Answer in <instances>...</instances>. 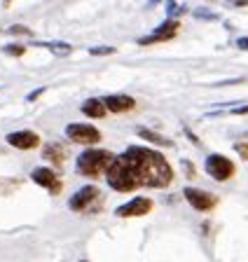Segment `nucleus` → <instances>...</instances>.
<instances>
[{
	"label": "nucleus",
	"mask_w": 248,
	"mask_h": 262,
	"mask_svg": "<svg viewBox=\"0 0 248 262\" xmlns=\"http://www.w3.org/2000/svg\"><path fill=\"white\" fill-rule=\"evenodd\" d=\"M108 185L115 192H133L136 187H166L173 180V169L164 155L141 145L127 147L105 171Z\"/></svg>",
	"instance_id": "1"
},
{
	"label": "nucleus",
	"mask_w": 248,
	"mask_h": 262,
	"mask_svg": "<svg viewBox=\"0 0 248 262\" xmlns=\"http://www.w3.org/2000/svg\"><path fill=\"white\" fill-rule=\"evenodd\" d=\"M112 159H115V155H112L110 150H103V147H87L84 152L77 155L75 169L80 176L94 180V178H99L101 173L108 171Z\"/></svg>",
	"instance_id": "2"
},
{
	"label": "nucleus",
	"mask_w": 248,
	"mask_h": 262,
	"mask_svg": "<svg viewBox=\"0 0 248 262\" xmlns=\"http://www.w3.org/2000/svg\"><path fill=\"white\" fill-rule=\"evenodd\" d=\"M204 169H206V173L213 180H218V183H225V180H230L232 176H234V164H232V159L225 157V155H209L204 162Z\"/></svg>",
	"instance_id": "3"
},
{
	"label": "nucleus",
	"mask_w": 248,
	"mask_h": 262,
	"mask_svg": "<svg viewBox=\"0 0 248 262\" xmlns=\"http://www.w3.org/2000/svg\"><path fill=\"white\" fill-rule=\"evenodd\" d=\"M101 202V192L96 185H84L71 196V202H68V208L75 213H84V211H92L94 204Z\"/></svg>",
	"instance_id": "4"
},
{
	"label": "nucleus",
	"mask_w": 248,
	"mask_h": 262,
	"mask_svg": "<svg viewBox=\"0 0 248 262\" xmlns=\"http://www.w3.org/2000/svg\"><path fill=\"white\" fill-rule=\"evenodd\" d=\"M66 136L73 143H80V145H96L101 141V131L92 124H80V122H71L66 126Z\"/></svg>",
	"instance_id": "5"
},
{
	"label": "nucleus",
	"mask_w": 248,
	"mask_h": 262,
	"mask_svg": "<svg viewBox=\"0 0 248 262\" xmlns=\"http://www.w3.org/2000/svg\"><path fill=\"white\" fill-rule=\"evenodd\" d=\"M178 31H181V21H178V19H166V21L160 24V26L154 28L152 33H148V35H143V38H138V45H141V47H145V45L166 42V40L176 38Z\"/></svg>",
	"instance_id": "6"
},
{
	"label": "nucleus",
	"mask_w": 248,
	"mask_h": 262,
	"mask_svg": "<svg viewBox=\"0 0 248 262\" xmlns=\"http://www.w3.org/2000/svg\"><path fill=\"white\" fill-rule=\"evenodd\" d=\"M183 194H185L188 204L194 208V211H201V213L215 208V204H218V196L211 194V192H206V190H199V187H185Z\"/></svg>",
	"instance_id": "7"
},
{
	"label": "nucleus",
	"mask_w": 248,
	"mask_h": 262,
	"mask_svg": "<svg viewBox=\"0 0 248 262\" xmlns=\"http://www.w3.org/2000/svg\"><path fill=\"white\" fill-rule=\"evenodd\" d=\"M150 211H152V199H148V196H136L131 202L117 206L115 215L117 218H141V215H148Z\"/></svg>",
	"instance_id": "8"
},
{
	"label": "nucleus",
	"mask_w": 248,
	"mask_h": 262,
	"mask_svg": "<svg viewBox=\"0 0 248 262\" xmlns=\"http://www.w3.org/2000/svg\"><path fill=\"white\" fill-rule=\"evenodd\" d=\"M7 145L17 147V150H33V147L40 145V136L31 129H21V131H12L5 136Z\"/></svg>",
	"instance_id": "9"
},
{
	"label": "nucleus",
	"mask_w": 248,
	"mask_h": 262,
	"mask_svg": "<svg viewBox=\"0 0 248 262\" xmlns=\"http://www.w3.org/2000/svg\"><path fill=\"white\" fill-rule=\"evenodd\" d=\"M31 178H33L35 185L44 187V190L52 192V194H59V192H61V180H59V176H56L52 169H47V166H38V169H33Z\"/></svg>",
	"instance_id": "10"
},
{
	"label": "nucleus",
	"mask_w": 248,
	"mask_h": 262,
	"mask_svg": "<svg viewBox=\"0 0 248 262\" xmlns=\"http://www.w3.org/2000/svg\"><path fill=\"white\" fill-rule=\"evenodd\" d=\"M105 105V110H110V113H129V110L136 108V101H133L129 94H108V96L101 98Z\"/></svg>",
	"instance_id": "11"
},
{
	"label": "nucleus",
	"mask_w": 248,
	"mask_h": 262,
	"mask_svg": "<svg viewBox=\"0 0 248 262\" xmlns=\"http://www.w3.org/2000/svg\"><path fill=\"white\" fill-rule=\"evenodd\" d=\"M42 157L47 162H52L54 166H61V164L68 159V147L63 143H47L42 147Z\"/></svg>",
	"instance_id": "12"
},
{
	"label": "nucleus",
	"mask_w": 248,
	"mask_h": 262,
	"mask_svg": "<svg viewBox=\"0 0 248 262\" xmlns=\"http://www.w3.org/2000/svg\"><path fill=\"white\" fill-rule=\"evenodd\" d=\"M138 136L143 138V141H148L150 145H160V147L173 145L171 138H166L164 134H160V131H154V129H145V126H138Z\"/></svg>",
	"instance_id": "13"
},
{
	"label": "nucleus",
	"mask_w": 248,
	"mask_h": 262,
	"mask_svg": "<svg viewBox=\"0 0 248 262\" xmlns=\"http://www.w3.org/2000/svg\"><path fill=\"white\" fill-rule=\"evenodd\" d=\"M80 110H82V115L92 117V120H101V117H105V115H108V110H105V105H103V101H101V98H87Z\"/></svg>",
	"instance_id": "14"
},
{
	"label": "nucleus",
	"mask_w": 248,
	"mask_h": 262,
	"mask_svg": "<svg viewBox=\"0 0 248 262\" xmlns=\"http://www.w3.org/2000/svg\"><path fill=\"white\" fill-rule=\"evenodd\" d=\"M42 47L52 49V52H54V54H59V56L71 54V45H66V42H47V45H42Z\"/></svg>",
	"instance_id": "15"
},
{
	"label": "nucleus",
	"mask_w": 248,
	"mask_h": 262,
	"mask_svg": "<svg viewBox=\"0 0 248 262\" xmlns=\"http://www.w3.org/2000/svg\"><path fill=\"white\" fill-rule=\"evenodd\" d=\"M115 52H117L115 47H92L89 49L92 56H108V54H115Z\"/></svg>",
	"instance_id": "16"
},
{
	"label": "nucleus",
	"mask_w": 248,
	"mask_h": 262,
	"mask_svg": "<svg viewBox=\"0 0 248 262\" xmlns=\"http://www.w3.org/2000/svg\"><path fill=\"white\" fill-rule=\"evenodd\" d=\"M3 52H5V54H10V56H21L26 49H24L21 45H7V47H3Z\"/></svg>",
	"instance_id": "17"
},
{
	"label": "nucleus",
	"mask_w": 248,
	"mask_h": 262,
	"mask_svg": "<svg viewBox=\"0 0 248 262\" xmlns=\"http://www.w3.org/2000/svg\"><path fill=\"white\" fill-rule=\"evenodd\" d=\"M194 16H197V19H211V21H213V19H218V16H215L213 12H211V10H204V7L194 10Z\"/></svg>",
	"instance_id": "18"
},
{
	"label": "nucleus",
	"mask_w": 248,
	"mask_h": 262,
	"mask_svg": "<svg viewBox=\"0 0 248 262\" xmlns=\"http://www.w3.org/2000/svg\"><path fill=\"white\" fill-rule=\"evenodd\" d=\"M7 33H12V35H26V38H28V35H33V31H31V28H26V26H12Z\"/></svg>",
	"instance_id": "19"
},
{
	"label": "nucleus",
	"mask_w": 248,
	"mask_h": 262,
	"mask_svg": "<svg viewBox=\"0 0 248 262\" xmlns=\"http://www.w3.org/2000/svg\"><path fill=\"white\" fill-rule=\"evenodd\" d=\"M234 150H237V155L241 159H248V143H237V145H234Z\"/></svg>",
	"instance_id": "20"
},
{
	"label": "nucleus",
	"mask_w": 248,
	"mask_h": 262,
	"mask_svg": "<svg viewBox=\"0 0 248 262\" xmlns=\"http://www.w3.org/2000/svg\"><path fill=\"white\" fill-rule=\"evenodd\" d=\"M237 47L241 49V52H248V38H239L237 40Z\"/></svg>",
	"instance_id": "21"
},
{
	"label": "nucleus",
	"mask_w": 248,
	"mask_h": 262,
	"mask_svg": "<svg viewBox=\"0 0 248 262\" xmlns=\"http://www.w3.org/2000/svg\"><path fill=\"white\" fill-rule=\"evenodd\" d=\"M42 94H44V89H38V92L28 94V96H26V101H35V98H38V96H42Z\"/></svg>",
	"instance_id": "22"
},
{
	"label": "nucleus",
	"mask_w": 248,
	"mask_h": 262,
	"mask_svg": "<svg viewBox=\"0 0 248 262\" xmlns=\"http://www.w3.org/2000/svg\"><path fill=\"white\" fill-rule=\"evenodd\" d=\"M230 5L232 7H243V5H248V0H230Z\"/></svg>",
	"instance_id": "23"
},
{
	"label": "nucleus",
	"mask_w": 248,
	"mask_h": 262,
	"mask_svg": "<svg viewBox=\"0 0 248 262\" xmlns=\"http://www.w3.org/2000/svg\"><path fill=\"white\" fill-rule=\"evenodd\" d=\"M232 113H234V115H246L248 113V105H243V108H234Z\"/></svg>",
	"instance_id": "24"
},
{
	"label": "nucleus",
	"mask_w": 248,
	"mask_h": 262,
	"mask_svg": "<svg viewBox=\"0 0 248 262\" xmlns=\"http://www.w3.org/2000/svg\"><path fill=\"white\" fill-rule=\"evenodd\" d=\"M82 262H87V260H82Z\"/></svg>",
	"instance_id": "25"
}]
</instances>
